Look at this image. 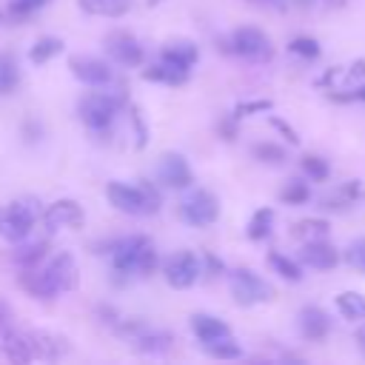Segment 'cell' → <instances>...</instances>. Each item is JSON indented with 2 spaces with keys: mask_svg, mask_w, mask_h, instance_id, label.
Masks as SVG:
<instances>
[{
  "mask_svg": "<svg viewBox=\"0 0 365 365\" xmlns=\"http://www.w3.org/2000/svg\"><path fill=\"white\" fill-rule=\"evenodd\" d=\"M299 259L308 265V268H317V271H328L339 262V254L334 245H328L325 240H311V242H302V251H299Z\"/></svg>",
  "mask_w": 365,
  "mask_h": 365,
  "instance_id": "cell-15",
  "label": "cell"
},
{
  "mask_svg": "<svg viewBox=\"0 0 365 365\" xmlns=\"http://www.w3.org/2000/svg\"><path fill=\"white\" fill-rule=\"evenodd\" d=\"M77 6L86 14L97 17H123L131 9V0H77Z\"/></svg>",
  "mask_w": 365,
  "mask_h": 365,
  "instance_id": "cell-24",
  "label": "cell"
},
{
  "mask_svg": "<svg viewBox=\"0 0 365 365\" xmlns=\"http://www.w3.org/2000/svg\"><path fill=\"white\" fill-rule=\"evenodd\" d=\"M228 282H231V297L237 305H259V302L274 299V288L248 268H234L228 274Z\"/></svg>",
  "mask_w": 365,
  "mask_h": 365,
  "instance_id": "cell-6",
  "label": "cell"
},
{
  "mask_svg": "<svg viewBox=\"0 0 365 365\" xmlns=\"http://www.w3.org/2000/svg\"><path fill=\"white\" fill-rule=\"evenodd\" d=\"M345 259H348L356 271H362V274H365V237H362V240H354V242L348 245Z\"/></svg>",
  "mask_w": 365,
  "mask_h": 365,
  "instance_id": "cell-37",
  "label": "cell"
},
{
  "mask_svg": "<svg viewBox=\"0 0 365 365\" xmlns=\"http://www.w3.org/2000/svg\"><path fill=\"white\" fill-rule=\"evenodd\" d=\"M188 74H191V68L177 66V63H168V60H160V63H154L151 68L143 71L145 80L163 83V86H182V83H188Z\"/></svg>",
  "mask_w": 365,
  "mask_h": 365,
  "instance_id": "cell-17",
  "label": "cell"
},
{
  "mask_svg": "<svg viewBox=\"0 0 365 365\" xmlns=\"http://www.w3.org/2000/svg\"><path fill=\"white\" fill-rule=\"evenodd\" d=\"M51 0H11L9 3V14L14 17V20H20V17H29V14H34L37 9H43V6H48Z\"/></svg>",
  "mask_w": 365,
  "mask_h": 365,
  "instance_id": "cell-36",
  "label": "cell"
},
{
  "mask_svg": "<svg viewBox=\"0 0 365 365\" xmlns=\"http://www.w3.org/2000/svg\"><path fill=\"white\" fill-rule=\"evenodd\" d=\"M14 331V311L6 299H0V339Z\"/></svg>",
  "mask_w": 365,
  "mask_h": 365,
  "instance_id": "cell-39",
  "label": "cell"
},
{
  "mask_svg": "<svg viewBox=\"0 0 365 365\" xmlns=\"http://www.w3.org/2000/svg\"><path fill=\"white\" fill-rule=\"evenodd\" d=\"M68 68H71V74H74L80 83H86V86H91V88H106V86L114 83V68H111L108 63L91 57V54H74V57L68 60Z\"/></svg>",
  "mask_w": 365,
  "mask_h": 365,
  "instance_id": "cell-10",
  "label": "cell"
},
{
  "mask_svg": "<svg viewBox=\"0 0 365 365\" xmlns=\"http://www.w3.org/2000/svg\"><path fill=\"white\" fill-rule=\"evenodd\" d=\"M268 265H271L282 279H288V282H299V279H302V268H299L291 257H285V254H279V251H271V254H268Z\"/></svg>",
  "mask_w": 365,
  "mask_h": 365,
  "instance_id": "cell-29",
  "label": "cell"
},
{
  "mask_svg": "<svg viewBox=\"0 0 365 365\" xmlns=\"http://www.w3.org/2000/svg\"><path fill=\"white\" fill-rule=\"evenodd\" d=\"M294 6H299V9H311L314 6V0H291Z\"/></svg>",
  "mask_w": 365,
  "mask_h": 365,
  "instance_id": "cell-44",
  "label": "cell"
},
{
  "mask_svg": "<svg viewBox=\"0 0 365 365\" xmlns=\"http://www.w3.org/2000/svg\"><path fill=\"white\" fill-rule=\"evenodd\" d=\"M257 111H271V100H251V103H237L234 108V120L240 117H248V114H257Z\"/></svg>",
  "mask_w": 365,
  "mask_h": 365,
  "instance_id": "cell-38",
  "label": "cell"
},
{
  "mask_svg": "<svg viewBox=\"0 0 365 365\" xmlns=\"http://www.w3.org/2000/svg\"><path fill=\"white\" fill-rule=\"evenodd\" d=\"M279 197H282V202H288V205H302V202H308L311 191H308V185H305L302 180H288Z\"/></svg>",
  "mask_w": 365,
  "mask_h": 365,
  "instance_id": "cell-34",
  "label": "cell"
},
{
  "mask_svg": "<svg viewBox=\"0 0 365 365\" xmlns=\"http://www.w3.org/2000/svg\"><path fill=\"white\" fill-rule=\"evenodd\" d=\"M157 182L165 185V188H174V191H182V188H191L194 185V171L188 165V160L177 151H165L157 163Z\"/></svg>",
  "mask_w": 365,
  "mask_h": 365,
  "instance_id": "cell-9",
  "label": "cell"
},
{
  "mask_svg": "<svg viewBox=\"0 0 365 365\" xmlns=\"http://www.w3.org/2000/svg\"><path fill=\"white\" fill-rule=\"evenodd\" d=\"M180 217H182L188 225H197V228L211 225V222L220 217V200H217L211 191L197 188V191H191V194L180 202Z\"/></svg>",
  "mask_w": 365,
  "mask_h": 365,
  "instance_id": "cell-8",
  "label": "cell"
},
{
  "mask_svg": "<svg viewBox=\"0 0 365 365\" xmlns=\"http://www.w3.org/2000/svg\"><path fill=\"white\" fill-rule=\"evenodd\" d=\"M251 3H257L262 9H271V11H285L291 6V0H251Z\"/></svg>",
  "mask_w": 365,
  "mask_h": 365,
  "instance_id": "cell-41",
  "label": "cell"
},
{
  "mask_svg": "<svg viewBox=\"0 0 365 365\" xmlns=\"http://www.w3.org/2000/svg\"><path fill=\"white\" fill-rule=\"evenodd\" d=\"M46 262H48V268H51V274L57 277V282H60L63 291H74V288H77V282H80V268H77V259H74L71 254H54V257H48Z\"/></svg>",
  "mask_w": 365,
  "mask_h": 365,
  "instance_id": "cell-19",
  "label": "cell"
},
{
  "mask_svg": "<svg viewBox=\"0 0 365 365\" xmlns=\"http://www.w3.org/2000/svg\"><path fill=\"white\" fill-rule=\"evenodd\" d=\"M120 103H123V94H111V91H86L80 100H77V117L83 120L86 128L91 131H106L117 111H120Z\"/></svg>",
  "mask_w": 365,
  "mask_h": 365,
  "instance_id": "cell-4",
  "label": "cell"
},
{
  "mask_svg": "<svg viewBox=\"0 0 365 365\" xmlns=\"http://www.w3.org/2000/svg\"><path fill=\"white\" fill-rule=\"evenodd\" d=\"M202 351L214 359H240L242 356V348L231 339V336H222V339H214V342H202Z\"/></svg>",
  "mask_w": 365,
  "mask_h": 365,
  "instance_id": "cell-30",
  "label": "cell"
},
{
  "mask_svg": "<svg viewBox=\"0 0 365 365\" xmlns=\"http://www.w3.org/2000/svg\"><path fill=\"white\" fill-rule=\"evenodd\" d=\"M251 154H254V160L268 163V165H279V163H285V148L277 145V143H257V145L251 148Z\"/></svg>",
  "mask_w": 365,
  "mask_h": 365,
  "instance_id": "cell-32",
  "label": "cell"
},
{
  "mask_svg": "<svg viewBox=\"0 0 365 365\" xmlns=\"http://www.w3.org/2000/svg\"><path fill=\"white\" fill-rule=\"evenodd\" d=\"M83 222H86V214L77 200H54L43 211V225L48 231H63V228L77 231V228H83Z\"/></svg>",
  "mask_w": 365,
  "mask_h": 365,
  "instance_id": "cell-12",
  "label": "cell"
},
{
  "mask_svg": "<svg viewBox=\"0 0 365 365\" xmlns=\"http://www.w3.org/2000/svg\"><path fill=\"white\" fill-rule=\"evenodd\" d=\"M17 268H37L48 259V240H31V242H17L14 254H11Z\"/></svg>",
  "mask_w": 365,
  "mask_h": 365,
  "instance_id": "cell-18",
  "label": "cell"
},
{
  "mask_svg": "<svg viewBox=\"0 0 365 365\" xmlns=\"http://www.w3.org/2000/svg\"><path fill=\"white\" fill-rule=\"evenodd\" d=\"M191 331H194V336L200 342H214V339L231 336V328L214 314H194L191 317Z\"/></svg>",
  "mask_w": 365,
  "mask_h": 365,
  "instance_id": "cell-21",
  "label": "cell"
},
{
  "mask_svg": "<svg viewBox=\"0 0 365 365\" xmlns=\"http://www.w3.org/2000/svg\"><path fill=\"white\" fill-rule=\"evenodd\" d=\"M288 48H291V54H299V57H305V60L319 57V43H317L314 37H294V40L288 43Z\"/></svg>",
  "mask_w": 365,
  "mask_h": 365,
  "instance_id": "cell-35",
  "label": "cell"
},
{
  "mask_svg": "<svg viewBox=\"0 0 365 365\" xmlns=\"http://www.w3.org/2000/svg\"><path fill=\"white\" fill-rule=\"evenodd\" d=\"M200 271H202V265H200V259H197L194 251H177V254H171L163 262V277L177 291L191 288L200 279Z\"/></svg>",
  "mask_w": 365,
  "mask_h": 365,
  "instance_id": "cell-7",
  "label": "cell"
},
{
  "mask_svg": "<svg viewBox=\"0 0 365 365\" xmlns=\"http://www.w3.org/2000/svg\"><path fill=\"white\" fill-rule=\"evenodd\" d=\"M17 282H20V288H23L26 294H31L34 299H54L57 294H63V288H60L57 277L51 274L48 262H43V265H37V268H20Z\"/></svg>",
  "mask_w": 365,
  "mask_h": 365,
  "instance_id": "cell-11",
  "label": "cell"
},
{
  "mask_svg": "<svg viewBox=\"0 0 365 365\" xmlns=\"http://www.w3.org/2000/svg\"><path fill=\"white\" fill-rule=\"evenodd\" d=\"M106 254H111V271L117 277H148L157 268L154 242L143 234L114 240Z\"/></svg>",
  "mask_w": 365,
  "mask_h": 365,
  "instance_id": "cell-1",
  "label": "cell"
},
{
  "mask_svg": "<svg viewBox=\"0 0 365 365\" xmlns=\"http://www.w3.org/2000/svg\"><path fill=\"white\" fill-rule=\"evenodd\" d=\"M131 342H134V351L140 354H148V356H163L171 351L174 345V336L171 331H157V328H140L137 334H131Z\"/></svg>",
  "mask_w": 365,
  "mask_h": 365,
  "instance_id": "cell-14",
  "label": "cell"
},
{
  "mask_svg": "<svg viewBox=\"0 0 365 365\" xmlns=\"http://www.w3.org/2000/svg\"><path fill=\"white\" fill-rule=\"evenodd\" d=\"M197 57H200V51H197V46H194L191 40H174V43H168V46L163 48V54H160V60H168V63L185 66V68H194Z\"/></svg>",
  "mask_w": 365,
  "mask_h": 365,
  "instance_id": "cell-23",
  "label": "cell"
},
{
  "mask_svg": "<svg viewBox=\"0 0 365 365\" xmlns=\"http://www.w3.org/2000/svg\"><path fill=\"white\" fill-rule=\"evenodd\" d=\"M342 100H365V86H362V88H356L354 94H348V97H342Z\"/></svg>",
  "mask_w": 365,
  "mask_h": 365,
  "instance_id": "cell-42",
  "label": "cell"
},
{
  "mask_svg": "<svg viewBox=\"0 0 365 365\" xmlns=\"http://www.w3.org/2000/svg\"><path fill=\"white\" fill-rule=\"evenodd\" d=\"M356 342H359V351L365 354V325H362V328L356 331Z\"/></svg>",
  "mask_w": 365,
  "mask_h": 365,
  "instance_id": "cell-43",
  "label": "cell"
},
{
  "mask_svg": "<svg viewBox=\"0 0 365 365\" xmlns=\"http://www.w3.org/2000/svg\"><path fill=\"white\" fill-rule=\"evenodd\" d=\"M63 51V40L60 37H40L31 48H29V60L34 63V66H43V63H48L51 57H57Z\"/></svg>",
  "mask_w": 365,
  "mask_h": 365,
  "instance_id": "cell-27",
  "label": "cell"
},
{
  "mask_svg": "<svg viewBox=\"0 0 365 365\" xmlns=\"http://www.w3.org/2000/svg\"><path fill=\"white\" fill-rule=\"evenodd\" d=\"M271 228H274V211L271 208H259V211H254V217L248 220V237L251 240H265L268 234H271Z\"/></svg>",
  "mask_w": 365,
  "mask_h": 365,
  "instance_id": "cell-31",
  "label": "cell"
},
{
  "mask_svg": "<svg viewBox=\"0 0 365 365\" xmlns=\"http://www.w3.org/2000/svg\"><path fill=\"white\" fill-rule=\"evenodd\" d=\"M228 51H234V54H240L251 63H265V60L274 57V43L262 29L240 26L228 40Z\"/></svg>",
  "mask_w": 365,
  "mask_h": 365,
  "instance_id": "cell-5",
  "label": "cell"
},
{
  "mask_svg": "<svg viewBox=\"0 0 365 365\" xmlns=\"http://www.w3.org/2000/svg\"><path fill=\"white\" fill-rule=\"evenodd\" d=\"M20 86V66L11 51H0V97L11 94Z\"/></svg>",
  "mask_w": 365,
  "mask_h": 365,
  "instance_id": "cell-25",
  "label": "cell"
},
{
  "mask_svg": "<svg viewBox=\"0 0 365 365\" xmlns=\"http://www.w3.org/2000/svg\"><path fill=\"white\" fill-rule=\"evenodd\" d=\"M34 348V359H60L68 354V339L51 334V331H26Z\"/></svg>",
  "mask_w": 365,
  "mask_h": 365,
  "instance_id": "cell-16",
  "label": "cell"
},
{
  "mask_svg": "<svg viewBox=\"0 0 365 365\" xmlns=\"http://www.w3.org/2000/svg\"><path fill=\"white\" fill-rule=\"evenodd\" d=\"M43 211H46V205L37 197H20V200L0 205V237L14 245L29 240L31 228L37 222H43Z\"/></svg>",
  "mask_w": 365,
  "mask_h": 365,
  "instance_id": "cell-3",
  "label": "cell"
},
{
  "mask_svg": "<svg viewBox=\"0 0 365 365\" xmlns=\"http://www.w3.org/2000/svg\"><path fill=\"white\" fill-rule=\"evenodd\" d=\"M271 125H274L277 131H282V134H285V140H288L291 145H297V143H299V137H297V131H294V128H291L288 123H282L279 117H271Z\"/></svg>",
  "mask_w": 365,
  "mask_h": 365,
  "instance_id": "cell-40",
  "label": "cell"
},
{
  "mask_svg": "<svg viewBox=\"0 0 365 365\" xmlns=\"http://www.w3.org/2000/svg\"><path fill=\"white\" fill-rule=\"evenodd\" d=\"M302 171L308 174V180H314V182H322L328 174H331V168H328V163L322 160V157H317V154H305L302 157Z\"/></svg>",
  "mask_w": 365,
  "mask_h": 365,
  "instance_id": "cell-33",
  "label": "cell"
},
{
  "mask_svg": "<svg viewBox=\"0 0 365 365\" xmlns=\"http://www.w3.org/2000/svg\"><path fill=\"white\" fill-rule=\"evenodd\" d=\"M331 231V225L325 220H317V217H308V220H299L294 225V237H299L302 242H311V240H325Z\"/></svg>",
  "mask_w": 365,
  "mask_h": 365,
  "instance_id": "cell-28",
  "label": "cell"
},
{
  "mask_svg": "<svg viewBox=\"0 0 365 365\" xmlns=\"http://www.w3.org/2000/svg\"><path fill=\"white\" fill-rule=\"evenodd\" d=\"M106 200H108L120 214H128V217H145V214H154V211L160 208V191H157V185L148 182V180H140L137 185L111 180V182L106 185Z\"/></svg>",
  "mask_w": 365,
  "mask_h": 365,
  "instance_id": "cell-2",
  "label": "cell"
},
{
  "mask_svg": "<svg viewBox=\"0 0 365 365\" xmlns=\"http://www.w3.org/2000/svg\"><path fill=\"white\" fill-rule=\"evenodd\" d=\"M0 354L11 362H31L34 359V348H31V339L29 334H20V331H11L9 336L0 339Z\"/></svg>",
  "mask_w": 365,
  "mask_h": 365,
  "instance_id": "cell-22",
  "label": "cell"
},
{
  "mask_svg": "<svg viewBox=\"0 0 365 365\" xmlns=\"http://www.w3.org/2000/svg\"><path fill=\"white\" fill-rule=\"evenodd\" d=\"M336 308L345 319H365V294L359 291H342L336 297Z\"/></svg>",
  "mask_w": 365,
  "mask_h": 365,
  "instance_id": "cell-26",
  "label": "cell"
},
{
  "mask_svg": "<svg viewBox=\"0 0 365 365\" xmlns=\"http://www.w3.org/2000/svg\"><path fill=\"white\" fill-rule=\"evenodd\" d=\"M328 331H331V319L322 308L308 305V308L299 311V334L305 339H325Z\"/></svg>",
  "mask_w": 365,
  "mask_h": 365,
  "instance_id": "cell-20",
  "label": "cell"
},
{
  "mask_svg": "<svg viewBox=\"0 0 365 365\" xmlns=\"http://www.w3.org/2000/svg\"><path fill=\"white\" fill-rule=\"evenodd\" d=\"M106 54H108L117 66H128V68L140 66L143 57H145L140 40L131 37V34H125V31H114V34L106 37Z\"/></svg>",
  "mask_w": 365,
  "mask_h": 365,
  "instance_id": "cell-13",
  "label": "cell"
}]
</instances>
